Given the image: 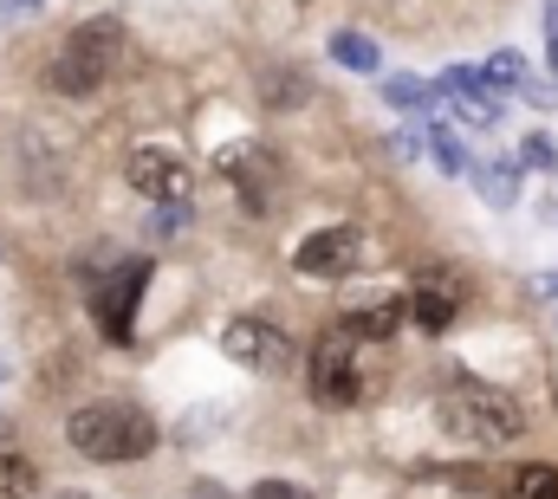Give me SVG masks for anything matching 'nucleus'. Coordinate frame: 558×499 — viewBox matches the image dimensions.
<instances>
[{"label": "nucleus", "instance_id": "4", "mask_svg": "<svg viewBox=\"0 0 558 499\" xmlns=\"http://www.w3.org/2000/svg\"><path fill=\"white\" fill-rule=\"evenodd\" d=\"M305 382H312V402L325 409H351L364 395V370H357V338L344 325H331L318 344H312V364H305Z\"/></svg>", "mask_w": 558, "mask_h": 499}, {"label": "nucleus", "instance_id": "3", "mask_svg": "<svg viewBox=\"0 0 558 499\" xmlns=\"http://www.w3.org/2000/svg\"><path fill=\"white\" fill-rule=\"evenodd\" d=\"M124 65V26L111 20V13H98V20H85V26H72V39L59 46V59H52V92H65V98H92L111 72Z\"/></svg>", "mask_w": 558, "mask_h": 499}, {"label": "nucleus", "instance_id": "6", "mask_svg": "<svg viewBox=\"0 0 558 499\" xmlns=\"http://www.w3.org/2000/svg\"><path fill=\"white\" fill-rule=\"evenodd\" d=\"M357 259H364L357 228H318V234H305V241H299L292 272H305V279H351V272H357Z\"/></svg>", "mask_w": 558, "mask_h": 499}, {"label": "nucleus", "instance_id": "24", "mask_svg": "<svg viewBox=\"0 0 558 499\" xmlns=\"http://www.w3.org/2000/svg\"><path fill=\"white\" fill-rule=\"evenodd\" d=\"M553 85H558V39H553Z\"/></svg>", "mask_w": 558, "mask_h": 499}, {"label": "nucleus", "instance_id": "13", "mask_svg": "<svg viewBox=\"0 0 558 499\" xmlns=\"http://www.w3.org/2000/svg\"><path fill=\"white\" fill-rule=\"evenodd\" d=\"M331 59H338L344 72H377V65H384L377 39H371V33H351V26H344V33H331Z\"/></svg>", "mask_w": 558, "mask_h": 499}, {"label": "nucleus", "instance_id": "19", "mask_svg": "<svg viewBox=\"0 0 558 499\" xmlns=\"http://www.w3.org/2000/svg\"><path fill=\"white\" fill-rule=\"evenodd\" d=\"M520 169H558V143H553V136H539V130H533V136L520 143Z\"/></svg>", "mask_w": 558, "mask_h": 499}, {"label": "nucleus", "instance_id": "25", "mask_svg": "<svg viewBox=\"0 0 558 499\" xmlns=\"http://www.w3.org/2000/svg\"><path fill=\"white\" fill-rule=\"evenodd\" d=\"M46 499H92V494H46Z\"/></svg>", "mask_w": 558, "mask_h": 499}, {"label": "nucleus", "instance_id": "21", "mask_svg": "<svg viewBox=\"0 0 558 499\" xmlns=\"http://www.w3.org/2000/svg\"><path fill=\"white\" fill-rule=\"evenodd\" d=\"M247 499H305V487H292V480H254Z\"/></svg>", "mask_w": 558, "mask_h": 499}, {"label": "nucleus", "instance_id": "14", "mask_svg": "<svg viewBox=\"0 0 558 499\" xmlns=\"http://www.w3.org/2000/svg\"><path fill=\"white\" fill-rule=\"evenodd\" d=\"M221 175H234V182L254 195V182L274 175V156H267V149H228V156H221Z\"/></svg>", "mask_w": 558, "mask_h": 499}, {"label": "nucleus", "instance_id": "9", "mask_svg": "<svg viewBox=\"0 0 558 499\" xmlns=\"http://www.w3.org/2000/svg\"><path fill=\"white\" fill-rule=\"evenodd\" d=\"M454 312H461V285H454L448 272H422L416 292H410V318H416L428 338H441V331L454 325Z\"/></svg>", "mask_w": 558, "mask_h": 499}, {"label": "nucleus", "instance_id": "8", "mask_svg": "<svg viewBox=\"0 0 558 499\" xmlns=\"http://www.w3.org/2000/svg\"><path fill=\"white\" fill-rule=\"evenodd\" d=\"M221 351L241 364V370H279L286 364V338H279L267 318H234L221 331Z\"/></svg>", "mask_w": 558, "mask_h": 499}, {"label": "nucleus", "instance_id": "11", "mask_svg": "<svg viewBox=\"0 0 558 499\" xmlns=\"http://www.w3.org/2000/svg\"><path fill=\"white\" fill-rule=\"evenodd\" d=\"M474 188L487 208H513L520 202V162H474Z\"/></svg>", "mask_w": 558, "mask_h": 499}, {"label": "nucleus", "instance_id": "5", "mask_svg": "<svg viewBox=\"0 0 558 499\" xmlns=\"http://www.w3.org/2000/svg\"><path fill=\"white\" fill-rule=\"evenodd\" d=\"M143 285H149V259H124L118 272H105V279L92 285V318L105 325V338H111V344H131Z\"/></svg>", "mask_w": 558, "mask_h": 499}, {"label": "nucleus", "instance_id": "16", "mask_svg": "<svg viewBox=\"0 0 558 499\" xmlns=\"http://www.w3.org/2000/svg\"><path fill=\"white\" fill-rule=\"evenodd\" d=\"M384 98H390L397 111H428L441 92H435V85H422V78H384Z\"/></svg>", "mask_w": 558, "mask_h": 499}, {"label": "nucleus", "instance_id": "18", "mask_svg": "<svg viewBox=\"0 0 558 499\" xmlns=\"http://www.w3.org/2000/svg\"><path fill=\"white\" fill-rule=\"evenodd\" d=\"M428 149H435L441 175H474V162H468V149H461V136H454V130H441V124H435V136H428Z\"/></svg>", "mask_w": 558, "mask_h": 499}, {"label": "nucleus", "instance_id": "22", "mask_svg": "<svg viewBox=\"0 0 558 499\" xmlns=\"http://www.w3.org/2000/svg\"><path fill=\"white\" fill-rule=\"evenodd\" d=\"M546 33L558 39V0H546Z\"/></svg>", "mask_w": 558, "mask_h": 499}, {"label": "nucleus", "instance_id": "7", "mask_svg": "<svg viewBox=\"0 0 558 499\" xmlns=\"http://www.w3.org/2000/svg\"><path fill=\"white\" fill-rule=\"evenodd\" d=\"M131 188L149 195V202H189V188H195V175L169 156V149H131Z\"/></svg>", "mask_w": 558, "mask_h": 499}, {"label": "nucleus", "instance_id": "15", "mask_svg": "<svg viewBox=\"0 0 558 499\" xmlns=\"http://www.w3.org/2000/svg\"><path fill=\"white\" fill-rule=\"evenodd\" d=\"M507 499H558V467H546V461L520 467V474L507 480Z\"/></svg>", "mask_w": 558, "mask_h": 499}, {"label": "nucleus", "instance_id": "17", "mask_svg": "<svg viewBox=\"0 0 558 499\" xmlns=\"http://www.w3.org/2000/svg\"><path fill=\"white\" fill-rule=\"evenodd\" d=\"M487 85H494V92H526V59H520L513 46L494 52V59H487Z\"/></svg>", "mask_w": 558, "mask_h": 499}, {"label": "nucleus", "instance_id": "23", "mask_svg": "<svg viewBox=\"0 0 558 499\" xmlns=\"http://www.w3.org/2000/svg\"><path fill=\"white\" fill-rule=\"evenodd\" d=\"M0 7H7V13H33L39 0H0Z\"/></svg>", "mask_w": 558, "mask_h": 499}, {"label": "nucleus", "instance_id": "20", "mask_svg": "<svg viewBox=\"0 0 558 499\" xmlns=\"http://www.w3.org/2000/svg\"><path fill=\"white\" fill-rule=\"evenodd\" d=\"M305 92H312V85H305V78H286V72H274V78L260 85V98H267V105H299Z\"/></svg>", "mask_w": 558, "mask_h": 499}, {"label": "nucleus", "instance_id": "10", "mask_svg": "<svg viewBox=\"0 0 558 499\" xmlns=\"http://www.w3.org/2000/svg\"><path fill=\"white\" fill-rule=\"evenodd\" d=\"M351 338H390L397 325H410V299H377V305H364V312H344L338 318Z\"/></svg>", "mask_w": 558, "mask_h": 499}, {"label": "nucleus", "instance_id": "12", "mask_svg": "<svg viewBox=\"0 0 558 499\" xmlns=\"http://www.w3.org/2000/svg\"><path fill=\"white\" fill-rule=\"evenodd\" d=\"M33 494H39L33 461H26L20 448H7V435H0V499H33Z\"/></svg>", "mask_w": 558, "mask_h": 499}, {"label": "nucleus", "instance_id": "1", "mask_svg": "<svg viewBox=\"0 0 558 499\" xmlns=\"http://www.w3.org/2000/svg\"><path fill=\"white\" fill-rule=\"evenodd\" d=\"M435 422L454 441H468V448H513L526 435V415H520V402L507 389H494L481 376H461V370L435 389Z\"/></svg>", "mask_w": 558, "mask_h": 499}, {"label": "nucleus", "instance_id": "2", "mask_svg": "<svg viewBox=\"0 0 558 499\" xmlns=\"http://www.w3.org/2000/svg\"><path fill=\"white\" fill-rule=\"evenodd\" d=\"M65 441H72L85 461L118 467V461H143V454L156 448V422H149L143 409H131V402H85V409H72Z\"/></svg>", "mask_w": 558, "mask_h": 499}]
</instances>
